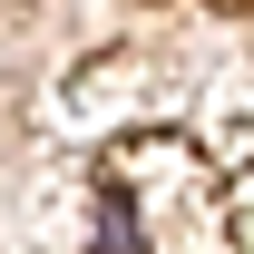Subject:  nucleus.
<instances>
[{
	"label": "nucleus",
	"instance_id": "1",
	"mask_svg": "<svg viewBox=\"0 0 254 254\" xmlns=\"http://www.w3.org/2000/svg\"><path fill=\"white\" fill-rule=\"evenodd\" d=\"M98 254H235L215 166L186 137H127L98 176Z\"/></svg>",
	"mask_w": 254,
	"mask_h": 254
}]
</instances>
